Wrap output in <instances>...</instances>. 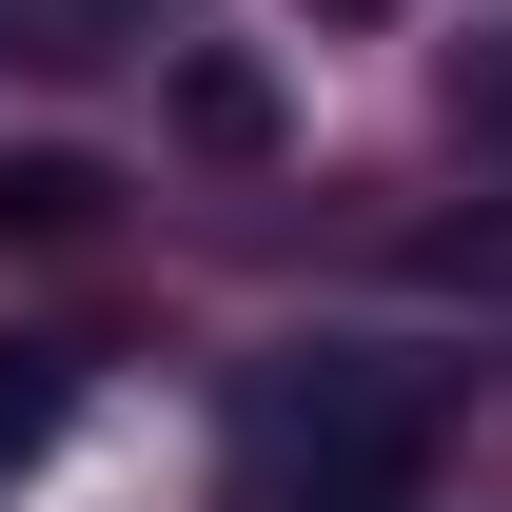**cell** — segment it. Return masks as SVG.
Here are the masks:
<instances>
[{"label":"cell","instance_id":"4","mask_svg":"<svg viewBox=\"0 0 512 512\" xmlns=\"http://www.w3.org/2000/svg\"><path fill=\"white\" fill-rule=\"evenodd\" d=\"M434 99H453V138H493V158H512V20H473V40H453Z\"/></svg>","mask_w":512,"mask_h":512},{"label":"cell","instance_id":"5","mask_svg":"<svg viewBox=\"0 0 512 512\" xmlns=\"http://www.w3.org/2000/svg\"><path fill=\"white\" fill-rule=\"evenodd\" d=\"M434 276H493V296H512V217H453V237H434Z\"/></svg>","mask_w":512,"mask_h":512},{"label":"cell","instance_id":"3","mask_svg":"<svg viewBox=\"0 0 512 512\" xmlns=\"http://www.w3.org/2000/svg\"><path fill=\"white\" fill-rule=\"evenodd\" d=\"M99 158H0V237H79V217H99Z\"/></svg>","mask_w":512,"mask_h":512},{"label":"cell","instance_id":"1","mask_svg":"<svg viewBox=\"0 0 512 512\" xmlns=\"http://www.w3.org/2000/svg\"><path fill=\"white\" fill-rule=\"evenodd\" d=\"M237 512H414V394L355 375V355L256 375V414H237Z\"/></svg>","mask_w":512,"mask_h":512},{"label":"cell","instance_id":"2","mask_svg":"<svg viewBox=\"0 0 512 512\" xmlns=\"http://www.w3.org/2000/svg\"><path fill=\"white\" fill-rule=\"evenodd\" d=\"M178 138H197V158H276V79H256L237 40H197V60H178Z\"/></svg>","mask_w":512,"mask_h":512},{"label":"cell","instance_id":"6","mask_svg":"<svg viewBox=\"0 0 512 512\" xmlns=\"http://www.w3.org/2000/svg\"><path fill=\"white\" fill-rule=\"evenodd\" d=\"M40 414H60V394H40V375H0V473L40 453Z\"/></svg>","mask_w":512,"mask_h":512}]
</instances>
